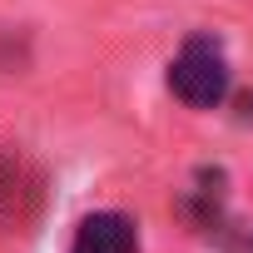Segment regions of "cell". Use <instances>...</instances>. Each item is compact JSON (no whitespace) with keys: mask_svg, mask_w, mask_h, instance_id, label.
Here are the masks:
<instances>
[{"mask_svg":"<svg viewBox=\"0 0 253 253\" xmlns=\"http://www.w3.org/2000/svg\"><path fill=\"white\" fill-rule=\"evenodd\" d=\"M169 89H174V99H184L189 109H213V104L228 94V60H223L218 40L189 35L184 50L169 60Z\"/></svg>","mask_w":253,"mask_h":253,"instance_id":"cell-1","label":"cell"},{"mask_svg":"<svg viewBox=\"0 0 253 253\" xmlns=\"http://www.w3.org/2000/svg\"><path fill=\"white\" fill-rule=\"evenodd\" d=\"M70 253H139V228L129 213H89L80 218Z\"/></svg>","mask_w":253,"mask_h":253,"instance_id":"cell-2","label":"cell"},{"mask_svg":"<svg viewBox=\"0 0 253 253\" xmlns=\"http://www.w3.org/2000/svg\"><path fill=\"white\" fill-rule=\"evenodd\" d=\"M35 204V174L25 169L20 154H0V228L20 223Z\"/></svg>","mask_w":253,"mask_h":253,"instance_id":"cell-3","label":"cell"}]
</instances>
